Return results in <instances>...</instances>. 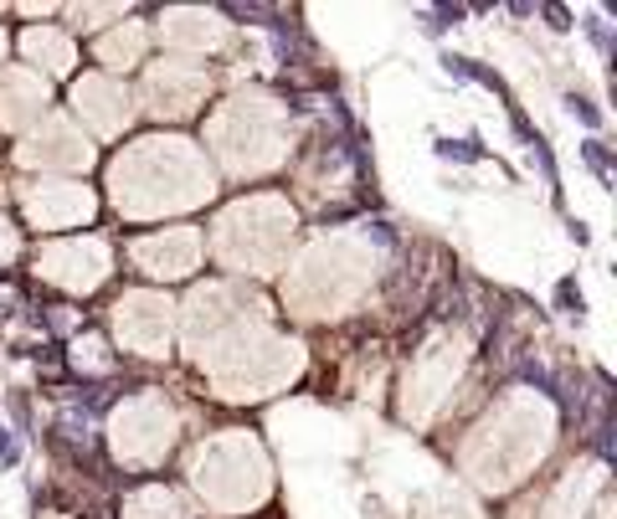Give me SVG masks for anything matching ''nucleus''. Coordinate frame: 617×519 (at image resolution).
Wrapping results in <instances>:
<instances>
[{
    "label": "nucleus",
    "instance_id": "1",
    "mask_svg": "<svg viewBox=\"0 0 617 519\" xmlns=\"http://www.w3.org/2000/svg\"><path fill=\"white\" fill-rule=\"evenodd\" d=\"M437 155H447V159H453V155H458V159H478V149L468 145V139H458V145H453V139H443V145H437Z\"/></svg>",
    "mask_w": 617,
    "mask_h": 519
},
{
    "label": "nucleus",
    "instance_id": "2",
    "mask_svg": "<svg viewBox=\"0 0 617 519\" xmlns=\"http://www.w3.org/2000/svg\"><path fill=\"white\" fill-rule=\"evenodd\" d=\"M571 114L581 118V124H591V129H597V124H602V114H597V108H591L587 98H571Z\"/></svg>",
    "mask_w": 617,
    "mask_h": 519
},
{
    "label": "nucleus",
    "instance_id": "3",
    "mask_svg": "<svg viewBox=\"0 0 617 519\" xmlns=\"http://www.w3.org/2000/svg\"><path fill=\"white\" fill-rule=\"evenodd\" d=\"M587 159H591V165H597V175H602V180H607V175H612V170H607V155H602V145H587Z\"/></svg>",
    "mask_w": 617,
    "mask_h": 519
},
{
    "label": "nucleus",
    "instance_id": "4",
    "mask_svg": "<svg viewBox=\"0 0 617 519\" xmlns=\"http://www.w3.org/2000/svg\"><path fill=\"white\" fill-rule=\"evenodd\" d=\"M0 458H5V463L15 458V447H11V437H5V427H0Z\"/></svg>",
    "mask_w": 617,
    "mask_h": 519
}]
</instances>
